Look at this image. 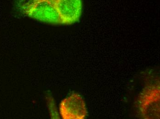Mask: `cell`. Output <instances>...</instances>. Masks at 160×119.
<instances>
[{
    "label": "cell",
    "mask_w": 160,
    "mask_h": 119,
    "mask_svg": "<svg viewBox=\"0 0 160 119\" xmlns=\"http://www.w3.org/2000/svg\"><path fill=\"white\" fill-rule=\"evenodd\" d=\"M59 112L63 119H84L88 115L84 100L77 93L72 94L61 101Z\"/></svg>",
    "instance_id": "cell-3"
},
{
    "label": "cell",
    "mask_w": 160,
    "mask_h": 119,
    "mask_svg": "<svg viewBox=\"0 0 160 119\" xmlns=\"http://www.w3.org/2000/svg\"><path fill=\"white\" fill-rule=\"evenodd\" d=\"M57 10L62 24H72L78 21L82 14L81 0H50Z\"/></svg>",
    "instance_id": "cell-4"
},
{
    "label": "cell",
    "mask_w": 160,
    "mask_h": 119,
    "mask_svg": "<svg viewBox=\"0 0 160 119\" xmlns=\"http://www.w3.org/2000/svg\"><path fill=\"white\" fill-rule=\"evenodd\" d=\"M24 10L29 17L38 21L53 24H62L57 10L50 0H36Z\"/></svg>",
    "instance_id": "cell-2"
},
{
    "label": "cell",
    "mask_w": 160,
    "mask_h": 119,
    "mask_svg": "<svg viewBox=\"0 0 160 119\" xmlns=\"http://www.w3.org/2000/svg\"><path fill=\"white\" fill-rule=\"evenodd\" d=\"M138 110L144 119L160 118V87H146L139 96Z\"/></svg>",
    "instance_id": "cell-1"
}]
</instances>
